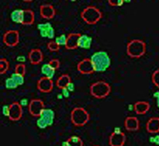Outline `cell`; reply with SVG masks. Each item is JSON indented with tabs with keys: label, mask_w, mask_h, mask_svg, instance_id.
<instances>
[{
	"label": "cell",
	"mask_w": 159,
	"mask_h": 146,
	"mask_svg": "<svg viewBox=\"0 0 159 146\" xmlns=\"http://www.w3.org/2000/svg\"><path fill=\"white\" fill-rule=\"evenodd\" d=\"M96 72H104L110 68L111 59L108 53L105 51H98L91 56Z\"/></svg>",
	"instance_id": "cell-1"
},
{
	"label": "cell",
	"mask_w": 159,
	"mask_h": 146,
	"mask_svg": "<svg viewBox=\"0 0 159 146\" xmlns=\"http://www.w3.org/2000/svg\"><path fill=\"white\" fill-rule=\"evenodd\" d=\"M147 52V45L143 41L134 39L130 41L127 45V53L131 58H140Z\"/></svg>",
	"instance_id": "cell-2"
},
{
	"label": "cell",
	"mask_w": 159,
	"mask_h": 146,
	"mask_svg": "<svg viewBox=\"0 0 159 146\" xmlns=\"http://www.w3.org/2000/svg\"><path fill=\"white\" fill-rule=\"evenodd\" d=\"M80 17L88 25H96L103 17L101 11L93 6H89L83 10Z\"/></svg>",
	"instance_id": "cell-3"
},
{
	"label": "cell",
	"mask_w": 159,
	"mask_h": 146,
	"mask_svg": "<svg viewBox=\"0 0 159 146\" xmlns=\"http://www.w3.org/2000/svg\"><path fill=\"white\" fill-rule=\"evenodd\" d=\"M111 91L110 84L104 81H97L90 86V93L96 99H102L107 97Z\"/></svg>",
	"instance_id": "cell-4"
},
{
	"label": "cell",
	"mask_w": 159,
	"mask_h": 146,
	"mask_svg": "<svg viewBox=\"0 0 159 146\" xmlns=\"http://www.w3.org/2000/svg\"><path fill=\"white\" fill-rule=\"evenodd\" d=\"M90 120V114L83 107H76L71 112V122L74 126L81 127Z\"/></svg>",
	"instance_id": "cell-5"
},
{
	"label": "cell",
	"mask_w": 159,
	"mask_h": 146,
	"mask_svg": "<svg viewBox=\"0 0 159 146\" xmlns=\"http://www.w3.org/2000/svg\"><path fill=\"white\" fill-rule=\"evenodd\" d=\"M55 118V113L54 111L51 109H46L42 111V114L38 117L37 120V126L38 128L46 129L48 126H52Z\"/></svg>",
	"instance_id": "cell-6"
},
{
	"label": "cell",
	"mask_w": 159,
	"mask_h": 146,
	"mask_svg": "<svg viewBox=\"0 0 159 146\" xmlns=\"http://www.w3.org/2000/svg\"><path fill=\"white\" fill-rule=\"evenodd\" d=\"M2 41L8 47H15L19 43V32L15 29L7 31L2 37Z\"/></svg>",
	"instance_id": "cell-7"
},
{
	"label": "cell",
	"mask_w": 159,
	"mask_h": 146,
	"mask_svg": "<svg viewBox=\"0 0 159 146\" xmlns=\"http://www.w3.org/2000/svg\"><path fill=\"white\" fill-rule=\"evenodd\" d=\"M30 114L34 117H39L42 111L45 109V104L42 100L39 99H32L28 105Z\"/></svg>",
	"instance_id": "cell-8"
},
{
	"label": "cell",
	"mask_w": 159,
	"mask_h": 146,
	"mask_svg": "<svg viewBox=\"0 0 159 146\" xmlns=\"http://www.w3.org/2000/svg\"><path fill=\"white\" fill-rule=\"evenodd\" d=\"M10 106V112H9V119L13 122H18L22 117L23 115V110H22V106L20 104V103L15 102L11 103Z\"/></svg>",
	"instance_id": "cell-9"
},
{
	"label": "cell",
	"mask_w": 159,
	"mask_h": 146,
	"mask_svg": "<svg viewBox=\"0 0 159 146\" xmlns=\"http://www.w3.org/2000/svg\"><path fill=\"white\" fill-rule=\"evenodd\" d=\"M126 135L119 129H116L109 137V144L110 146H124L126 143Z\"/></svg>",
	"instance_id": "cell-10"
},
{
	"label": "cell",
	"mask_w": 159,
	"mask_h": 146,
	"mask_svg": "<svg viewBox=\"0 0 159 146\" xmlns=\"http://www.w3.org/2000/svg\"><path fill=\"white\" fill-rule=\"evenodd\" d=\"M76 69L78 72L82 75H91L96 72L93 64L89 58H85L82 60L81 61H80Z\"/></svg>",
	"instance_id": "cell-11"
},
{
	"label": "cell",
	"mask_w": 159,
	"mask_h": 146,
	"mask_svg": "<svg viewBox=\"0 0 159 146\" xmlns=\"http://www.w3.org/2000/svg\"><path fill=\"white\" fill-rule=\"evenodd\" d=\"M38 29L42 38L52 39L55 37V30L52 25L49 22L39 23L38 25Z\"/></svg>",
	"instance_id": "cell-12"
},
{
	"label": "cell",
	"mask_w": 159,
	"mask_h": 146,
	"mask_svg": "<svg viewBox=\"0 0 159 146\" xmlns=\"http://www.w3.org/2000/svg\"><path fill=\"white\" fill-rule=\"evenodd\" d=\"M37 87L38 91L42 93H49L53 89V81L52 79L42 76L41 79H38Z\"/></svg>",
	"instance_id": "cell-13"
},
{
	"label": "cell",
	"mask_w": 159,
	"mask_h": 146,
	"mask_svg": "<svg viewBox=\"0 0 159 146\" xmlns=\"http://www.w3.org/2000/svg\"><path fill=\"white\" fill-rule=\"evenodd\" d=\"M40 15L44 19L50 20L56 15V10L50 4H44L40 7Z\"/></svg>",
	"instance_id": "cell-14"
},
{
	"label": "cell",
	"mask_w": 159,
	"mask_h": 146,
	"mask_svg": "<svg viewBox=\"0 0 159 146\" xmlns=\"http://www.w3.org/2000/svg\"><path fill=\"white\" fill-rule=\"evenodd\" d=\"M80 33H71L67 35V42L65 45V49L68 50H73L78 48L79 39L80 37Z\"/></svg>",
	"instance_id": "cell-15"
},
{
	"label": "cell",
	"mask_w": 159,
	"mask_h": 146,
	"mask_svg": "<svg viewBox=\"0 0 159 146\" xmlns=\"http://www.w3.org/2000/svg\"><path fill=\"white\" fill-rule=\"evenodd\" d=\"M124 127L129 132L138 131L139 130V127H140L139 119L136 117H133V116L127 117L124 121Z\"/></svg>",
	"instance_id": "cell-16"
},
{
	"label": "cell",
	"mask_w": 159,
	"mask_h": 146,
	"mask_svg": "<svg viewBox=\"0 0 159 146\" xmlns=\"http://www.w3.org/2000/svg\"><path fill=\"white\" fill-rule=\"evenodd\" d=\"M28 58L29 60L32 64L37 65L39 64L40 63H42L43 60V53H42V50L39 49H34L29 52L28 55Z\"/></svg>",
	"instance_id": "cell-17"
},
{
	"label": "cell",
	"mask_w": 159,
	"mask_h": 146,
	"mask_svg": "<svg viewBox=\"0 0 159 146\" xmlns=\"http://www.w3.org/2000/svg\"><path fill=\"white\" fill-rule=\"evenodd\" d=\"M147 131L150 134H157L159 133V117H150L146 125Z\"/></svg>",
	"instance_id": "cell-18"
},
{
	"label": "cell",
	"mask_w": 159,
	"mask_h": 146,
	"mask_svg": "<svg viewBox=\"0 0 159 146\" xmlns=\"http://www.w3.org/2000/svg\"><path fill=\"white\" fill-rule=\"evenodd\" d=\"M150 104L148 102L146 101H139L136 102L134 104V110L136 114L139 115L147 114L150 110Z\"/></svg>",
	"instance_id": "cell-19"
},
{
	"label": "cell",
	"mask_w": 159,
	"mask_h": 146,
	"mask_svg": "<svg viewBox=\"0 0 159 146\" xmlns=\"http://www.w3.org/2000/svg\"><path fill=\"white\" fill-rule=\"evenodd\" d=\"M35 21L34 12L32 10H23V16H22V23L24 25H30L34 24Z\"/></svg>",
	"instance_id": "cell-20"
},
{
	"label": "cell",
	"mask_w": 159,
	"mask_h": 146,
	"mask_svg": "<svg viewBox=\"0 0 159 146\" xmlns=\"http://www.w3.org/2000/svg\"><path fill=\"white\" fill-rule=\"evenodd\" d=\"M92 43V38L91 37L88 36L87 34H81L80 37L78 48L83 49H89L91 48Z\"/></svg>",
	"instance_id": "cell-21"
},
{
	"label": "cell",
	"mask_w": 159,
	"mask_h": 146,
	"mask_svg": "<svg viewBox=\"0 0 159 146\" xmlns=\"http://www.w3.org/2000/svg\"><path fill=\"white\" fill-rule=\"evenodd\" d=\"M71 82H72V79L70 76L68 74H64L57 79L56 82V86L59 89L62 90L64 88H66Z\"/></svg>",
	"instance_id": "cell-22"
},
{
	"label": "cell",
	"mask_w": 159,
	"mask_h": 146,
	"mask_svg": "<svg viewBox=\"0 0 159 146\" xmlns=\"http://www.w3.org/2000/svg\"><path fill=\"white\" fill-rule=\"evenodd\" d=\"M62 146H84V142L80 137L72 136L67 141L62 143Z\"/></svg>",
	"instance_id": "cell-23"
},
{
	"label": "cell",
	"mask_w": 159,
	"mask_h": 146,
	"mask_svg": "<svg viewBox=\"0 0 159 146\" xmlns=\"http://www.w3.org/2000/svg\"><path fill=\"white\" fill-rule=\"evenodd\" d=\"M41 71H42V74L43 75V76L49 78V79H52L54 77L55 72H56V70L52 67H51V65L49 63L45 64L42 67Z\"/></svg>",
	"instance_id": "cell-24"
},
{
	"label": "cell",
	"mask_w": 159,
	"mask_h": 146,
	"mask_svg": "<svg viewBox=\"0 0 159 146\" xmlns=\"http://www.w3.org/2000/svg\"><path fill=\"white\" fill-rule=\"evenodd\" d=\"M23 10H15L11 14V19L13 22L17 24L22 23Z\"/></svg>",
	"instance_id": "cell-25"
},
{
	"label": "cell",
	"mask_w": 159,
	"mask_h": 146,
	"mask_svg": "<svg viewBox=\"0 0 159 146\" xmlns=\"http://www.w3.org/2000/svg\"><path fill=\"white\" fill-rule=\"evenodd\" d=\"M9 62L7 61V60L5 58H1L0 59V74L3 75L6 72L9 70Z\"/></svg>",
	"instance_id": "cell-26"
},
{
	"label": "cell",
	"mask_w": 159,
	"mask_h": 146,
	"mask_svg": "<svg viewBox=\"0 0 159 146\" xmlns=\"http://www.w3.org/2000/svg\"><path fill=\"white\" fill-rule=\"evenodd\" d=\"M11 77L12 78L15 82H16V83L18 85V86H21V85L24 84V82H25L24 76H22V75L18 74V73L15 72V73H13V74L11 75Z\"/></svg>",
	"instance_id": "cell-27"
},
{
	"label": "cell",
	"mask_w": 159,
	"mask_h": 146,
	"mask_svg": "<svg viewBox=\"0 0 159 146\" xmlns=\"http://www.w3.org/2000/svg\"><path fill=\"white\" fill-rule=\"evenodd\" d=\"M18 85L17 84L16 82L11 77L8 78V79H6L5 81V87L7 89H15L18 87Z\"/></svg>",
	"instance_id": "cell-28"
},
{
	"label": "cell",
	"mask_w": 159,
	"mask_h": 146,
	"mask_svg": "<svg viewBox=\"0 0 159 146\" xmlns=\"http://www.w3.org/2000/svg\"><path fill=\"white\" fill-rule=\"evenodd\" d=\"M25 72H26V69H25V65L22 63H20L16 64L15 69V72L18 73V74L22 75V76H25Z\"/></svg>",
	"instance_id": "cell-29"
},
{
	"label": "cell",
	"mask_w": 159,
	"mask_h": 146,
	"mask_svg": "<svg viewBox=\"0 0 159 146\" xmlns=\"http://www.w3.org/2000/svg\"><path fill=\"white\" fill-rule=\"evenodd\" d=\"M151 79L153 83L154 84V86H156V87L159 89V69L153 72V74H152L151 76Z\"/></svg>",
	"instance_id": "cell-30"
},
{
	"label": "cell",
	"mask_w": 159,
	"mask_h": 146,
	"mask_svg": "<svg viewBox=\"0 0 159 146\" xmlns=\"http://www.w3.org/2000/svg\"><path fill=\"white\" fill-rule=\"evenodd\" d=\"M60 46L56 42H49L47 44V49L51 52H58L60 50Z\"/></svg>",
	"instance_id": "cell-31"
},
{
	"label": "cell",
	"mask_w": 159,
	"mask_h": 146,
	"mask_svg": "<svg viewBox=\"0 0 159 146\" xmlns=\"http://www.w3.org/2000/svg\"><path fill=\"white\" fill-rule=\"evenodd\" d=\"M55 42H56L60 46H62V45L65 46V45H66V42H67V36L65 34L60 35L59 37H57V38L55 39Z\"/></svg>",
	"instance_id": "cell-32"
},
{
	"label": "cell",
	"mask_w": 159,
	"mask_h": 146,
	"mask_svg": "<svg viewBox=\"0 0 159 146\" xmlns=\"http://www.w3.org/2000/svg\"><path fill=\"white\" fill-rule=\"evenodd\" d=\"M107 2L111 7H122L124 3L123 0H107Z\"/></svg>",
	"instance_id": "cell-33"
},
{
	"label": "cell",
	"mask_w": 159,
	"mask_h": 146,
	"mask_svg": "<svg viewBox=\"0 0 159 146\" xmlns=\"http://www.w3.org/2000/svg\"><path fill=\"white\" fill-rule=\"evenodd\" d=\"M49 64L51 65V67L53 68L55 70L59 69L60 66H61V63H60V60L58 59H52L51 60H49Z\"/></svg>",
	"instance_id": "cell-34"
},
{
	"label": "cell",
	"mask_w": 159,
	"mask_h": 146,
	"mask_svg": "<svg viewBox=\"0 0 159 146\" xmlns=\"http://www.w3.org/2000/svg\"><path fill=\"white\" fill-rule=\"evenodd\" d=\"M10 112V106H3L2 107V114L5 117H8L9 116Z\"/></svg>",
	"instance_id": "cell-35"
},
{
	"label": "cell",
	"mask_w": 159,
	"mask_h": 146,
	"mask_svg": "<svg viewBox=\"0 0 159 146\" xmlns=\"http://www.w3.org/2000/svg\"><path fill=\"white\" fill-rule=\"evenodd\" d=\"M61 91H62V92H61V95L63 96L64 98H66V99H67V98H69V96H70V93H71V92L69 91V90H68L67 87H66V88L62 89Z\"/></svg>",
	"instance_id": "cell-36"
},
{
	"label": "cell",
	"mask_w": 159,
	"mask_h": 146,
	"mask_svg": "<svg viewBox=\"0 0 159 146\" xmlns=\"http://www.w3.org/2000/svg\"><path fill=\"white\" fill-rule=\"evenodd\" d=\"M67 88H68V90H69L70 92L73 91H74V89H75L74 83H72V82H71V83L69 84V86L67 87Z\"/></svg>",
	"instance_id": "cell-37"
},
{
	"label": "cell",
	"mask_w": 159,
	"mask_h": 146,
	"mask_svg": "<svg viewBox=\"0 0 159 146\" xmlns=\"http://www.w3.org/2000/svg\"><path fill=\"white\" fill-rule=\"evenodd\" d=\"M157 107L159 108V96L157 98Z\"/></svg>",
	"instance_id": "cell-38"
},
{
	"label": "cell",
	"mask_w": 159,
	"mask_h": 146,
	"mask_svg": "<svg viewBox=\"0 0 159 146\" xmlns=\"http://www.w3.org/2000/svg\"><path fill=\"white\" fill-rule=\"evenodd\" d=\"M23 2H33L34 0H22Z\"/></svg>",
	"instance_id": "cell-39"
},
{
	"label": "cell",
	"mask_w": 159,
	"mask_h": 146,
	"mask_svg": "<svg viewBox=\"0 0 159 146\" xmlns=\"http://www.w3.org/2000/svg\"><path fill=\"white\" fill-rule=\"evenodd\" d=\"M123 1H124V2H127V3H128V2H131L132 0H123Z\"/></svg>",
	"instance_id": "cell-40"
},
{
	"label": "cell",
	"mask_w": 159,
	"mask_h": 146,
	"mask_svg": "<svg viewBox=\"0 0 159 146\" xmlns=\"http://www.w3.org/2000/svg\"><path fill=\"white\" fill-rule=\"evenodd\" d=\"M66 1H70V0H66Z\"/></svg>",
	"instance_id": "cell-41"
},
{
	"label": "cell",
	"mask_w": 159,
	"mask_h": 146,
	"mask_svg": "<svg viewBox=\"0 0 159 146\" xmlns=\"http://www.w3.org/2000/svg\"><path fill=\"white\" fill-rule=\"evenodd\" d=\"M94 146H98V145H94Z\"/></svg>",
	"instance_id": "cell-42"
}]
</instances>
